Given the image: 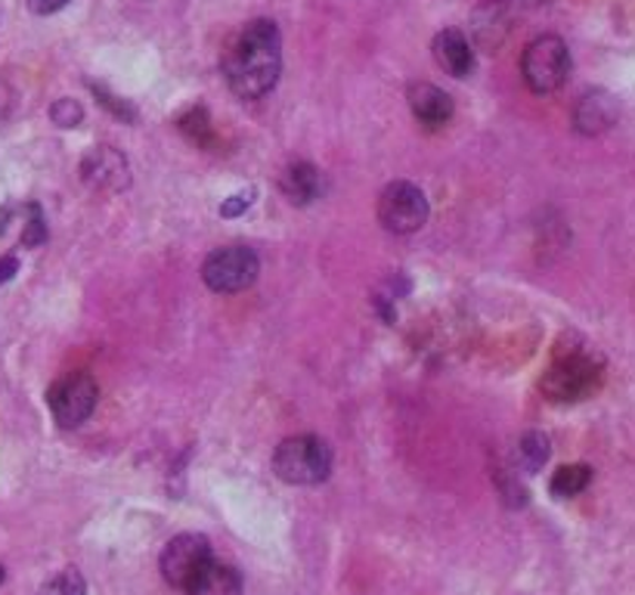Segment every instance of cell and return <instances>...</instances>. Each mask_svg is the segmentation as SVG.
<instances>
[{
  "instance_id": "obj_9",
  "label": "cell",
  "mask_w": 635,
  "mask_h": 595,
  "mask_svg": "<svg viewBox=\"0 0 635 595\" xmlns=\"http://www.w3.org/2000/svg\"><path fill=\"white\" fill-rule=\"evenodd\" d=\"M81 180L102 192H121L130 187V165L116 146H93L81 159Z\"/></svg>"
},
{
  "instance_id": "obj_19",
  "label": "cell",
  "mask_w": 635,
  "mask_h": 595,
  "mask_svg": "<svg viewBox=\"0 0 635 595\" xmlns=\"http://www.w3.org/2000/svg\"><path fill=\"white\" fill-rule=\"evenodd\" d=\"M50 118H53L57 128H78V125L85 121V109H81V102L72 100V97H62V100L50 106Z\"/></svg>"
},
{
  "instance_id": "obj_1",
  "label": "cell",
  "mask_w": 635,
  "mask_h": 595,
  "mask_svg": "<svg viewBox=\"0 0 635 595\" xmlns=\"http://www.w3.org/2000/svg\"><path fill=\"white\" fill-rule=\"evenodd\" d=\"M282 69V38L270 19H255L236 34L224 57L227 85L239 100H260L276 88Z\"/></svg>"
},
{
  "instance_id": "obj_24",
  "label": "cell",
  "mask_w": 635,
  "mask_h": 595,
  "mask_svg": "<svg viewBox=\"0 0 635 595\" xmlns=\"http://www.w3.org/2000/svg\"><path fill=\"white\" fill-rule=\"evenodd\" d=\"M16 274H19V258H13V255H3V258H0V286H3V282H10Z\"/></svg>"
},
{
  "instance_id": "obj_18",
  "label": "cell",
  "mask_w": 635,
  "mask_h": 595,
  "mask_svg": "<svg viewBox=\"0 0 635 595\" xmlns=\"http://www.w3.org/2000/svg\"><path fill=\"white\" fill-rule=\"evenodd\" d=\"M22 246L38 248L47 242V220H43L38 205H26V220H22Z\"/></svg>"
},
{
  "instance_id": "obj_4",
  "label": "cell",
  "mask_w": 635,
  "mask_h": 595,
  "mask_svg": "<svg viewBox=\"0 0 635 595\" xmlns=\"http://www.w3.org/2000/svg\"><path fill=\"white\" fill-rule=\"evenodd\" d=\"M520 75L534 93H555L570 78V50L562 38L543 34L527 44L520 57Z\"/></svg>"
},
{
  "instance_id": "obj_5",
  "label": "cell",
  "mask_w": 635,
  "mask_h": 595,
  "mask_svg": "<svg viewBox=\"0 0 635 595\" xmlns=\"http://www.w3.org/2000/svg\"><path fill=\"white\" fill-rule=\"evenodd\" d=\"M211 562H215V555H211L208 537H202V534H180L165 546L159 567L168 586L180 589V593H189V586L199 581V574Z\"/></svg>"
},
{
  "instance_id": "obj_16",
  "label": "cell",
  "mask_w": 635,
  "mask_h": 595,
  "mask_svg": "<svg viewBox=\"0 0 635 595\" xmlns=\"http://www.w3.org/2000/svg\"><path fill=\"white\" fill-rule=\"evenodd\" d=\"M593 480V468L589 465H562L549 480V494L558 496V499H570V496L583 494Z\"/></svg>"
},
{
  "instance_id": "obj_12",
  "label": "cell",
  "mask_w": 635,
  "mask_h": 595,
  "mask_svg": "<svg viewBox=\"0 0 635 595\" xmlns=\"http://www.w3.org/2000/svg\"><path fill=\"white\" fill-rule=\"evenodd\" d=\"M409 109L428 128H440L453 118V97L434 85H413L409 88Z\"/></svg>"
},
{
  "instance_id": "obj_2",
  "label": "cell",
  "mask_w": 635,
  "mask_h": 595,
  "mask_svg": "<svg viewBox=\"0 0 635 595\" xmlns=\"http://www.w3.org/2000/svg\"><path fill=\"white\" fill-rule=\"evenodd\" d=\"M276 478L298 487H314L323 484L333 472V450L323 437L298 435L286 437L274 453Z\"/></svg>"
},
{
  "instance_id": "obj_22",
  "label": "cell",
  "mask_w": 635,
  "mask_h": 595,
  "mask_svg": "<svg viewBox=\"0 0 635 595\" xmlns=\"http://www.w3.org/2000/svg\"><path fill=\"white\" fill-rule=\"evenodd\" d=\"M251 202H255V189L236 192V196L220 202V218H239V215H246L248 208H251Z\"/></svg>"
},
{
  "instance_id": "obj_20",
  "label": "cell",
  "mask_w": 635,
  "mask_h": 595,
  "mask_svg": "<svg viewBox=\"0 0 635 595\" xmlns=\"http://www.w3.org/2000/svg\"><path fill=\"white\" fill-rule=\"evenodd\" d=\"M180 131L192 137L196 143H208L211 140V121H208V112H205L202 106L189 109L187 116L180 118Z\"/></svg>"
},
{
  "instance_id": "obj_14",
  "label": "cell",
  "mask_w": 635,
  "mask_h": 595,
  "mask_svg": "<svg viewBox=\"0 0 635 595\" xmlns=\"http://www.w3.org/2000/svg\"><path fill=\"white\" fill-rule=\"evenodd\" d=\"M282 192L289 196L291 205H307L317 199L319 192V175L314 165H307V161H298V165H291L289 171L282 175Z\"/></svg>"
},
{
  "instance_id": "obj_26",
  "label": "cell",
  "mask_w": 635,
  "mask_h": 595,
  "mask_svg": "<svg viewBox=\"0 0 635 595\" xmlns=\"http://www.w3.org/2000/svg\"><path fill=\"white\" fill-rule=\"evenodd\" d=\"M10 218H13V208L7 205V208H0V236L7 232V224H10Z\"/></svg>"
},
{
  "instance_id": "obj_8",
  "label": "cell",
  "mask_w": 635,
  "mask_h": 595,
  "mask_svg": "<svg viewBox=\"0 0 635 595\" xmlns=\"http://www.w3.org/2000/svg\"><path fill=\"white\" fill-rule=\"evenodd\" d=\"M97 397H100L97 381L87 373H72V376L59 378L57 385L47 391V404H50V413L62 428H75V425L90 419V413L97 407Z\"/></svg>"
},
{
  "instance_id": "obj_15",
  "label": "cell",
  "mask_w": 635,
  "mask_h": 595,
  "mask_svg": "<svg viewBox=\"0 0 635 595\" xmlns=\"http://www.w3.org/2000/svg\"><path fill=\"white\" fill-rule=\"evenodd\" d=\"M549 437L543 432H527L520 437L518 447H515V465H518L524 475H536L543 465L549 463Z\"/></svg>"
},
{
  "instance_id": "obj_27",
  "label": "cell",
  "mask_w": 635,
  "mask_h": 595,
  "mask_svg": "<svg viewBox=\"0 0 635 595\" xmlns=\"http://www.w3.org/2000/svg\"><path fill=\"white\" fill-rule=\"evenodd\" d=\"M3 577H7V571H3V567H0V583H3Z\"/></svg>"
},
{
  "instance_id": "obj_10",
  "label": "cell",
  "mask_w": 635,
  "mask_h": 595,
  "mask_svg": "<svg viewBox=\"0 0 635 595\" xmlns=\"http://www.w3.org/2000/svg\"><path fill=\"white\" fill-rule=\"evenodd\" d=\"M617 121V100L607 90H586L574 106V131L583 137H598L614 128Z\"/></svg>"
},
{
  "instance_id": "obj_13",
  "label": "cell",
  "mask_w": 635,
  "mask_h": 595,
  "mask_svg": "<svg viewBox=\"0 0 635 595\" xmlns=\"http://www.w3.org/2000/svg\"><path fill=\"white\" fill-rule=\"evenodd\" d=\"M187 595H242V577L236 567L211 562L199 574V581L189 586Z\"/></svg>"
},
{
  "instance_id": "obj_6",
  "label": "cell",
  "mask_w": 635,
  "mask_h": 595,
  "mask_svg": "<svg viewBox=\"0 0 635 595\" xmlns=\"http://www.w3.org/2000/svg\"><path fill=\"white\" fill-rule=\"evenodd\" d=\"M378 220L388 232L406 236V232H416L425 227L428 220V199L416 184H388L378 196Z\"/></svg>"
},
{
  "instance_id": "obj_17",
  "label": "cell",
  "mask_w": 635,
  "mask_h": 595,
  "mask_svg": "<svg viewBox=\"0 0 635 595\" xmlns=\"http://www.w3.org/2000/svg\"><path fill=\"white\" fill-rule=\"evenodd\" d=\"M38 595H87V583L78 567H62L59 574L43 583Z\"/></svg>"
},
{
  "instance_id": "obj_11",
  "label": "cell",
  "mask_w": 635,
  "mask_h": 595,
  "mask_svg": "<svg viewBox=\"0 0 635 595\" xmlns=\"http://www.w3.org/2000/svg\"><path fill=\"white\" fill-rule=\"evenodd\" d=\"M434 59L453 78H468L475 72V50L459 29H444L434 38Z\"/></svg>"
},
{
  "instance_id": "obj_7",
  "label": "cell",
  "mask_w": 635,
  "mask_h": 595,
  "mask_svg": "<svg viewBox=\"0 0 635 595\" xmlns=\"http://www.w3.org/2000/svg\"><path fill=\"white\" fill-rule=\"evenodd\" d=\"M258 255L246 246H227L217 248L215 255H208L202 267L205 286L220 295H232V291H246L255 279H258Z\"/></svg>"
},
{
  "instance_id": "obj_3",
  "label": "cell",
  "mask_w": 635,
  "mask_h": 595,
  "mask_svg": "<svg viewBox=\"0 0 635 595\" xmlns=\"http://www.w3.org/2000/svg\"><path fill=\"white\" fill-rule=\"evenodd\" d=\"M602 385V360L589 350H567L543 376V391L552 400H583Z\"/></svg>"
},
{
  "instance_id": "obj_23",
  "label": "cell",
  "mask_w": 635,
  "mask_h": 595,
  "mask_svg": "<svg viewBox=\"0 0 635 595\" xmlns=\"http://www.w3.org/2000/svg\"><path fill=\"white\" fill-rule=\"evenodd\" d=\"M69 3H72V0H29V10L38 16H53L59 13L62 7H69Z\"/></svg>"
},
{
  "instance_id": "obj_25",
  "label": "cell",
  "mask_w": 635,
  "mask_h": 595,
  "mask_svg": "<svg viewBox=\"0 0 635 595\" xmlns=\"http://www.w3.org/2000/svg\"><path fill=\"white\" fill-rule=\"evenodd\" d=\"M7 116H13V90L0 85V121Z\"/></svg>"
},
{
  "instance_id": "obj_21",
  "label": "cell",
  "mask_w": 635,
  "mask_h": 595,
  "mask_svg": "<svg viewBox=\"0 0 635 595\" xmlns=\"http://www.w3.org/2000/svg\"><path fill=\"white\" fill-rule=\"evenodd\" d=\"M90 90H93V93L100 97L102 106H106V109H109V112H112V116H116V118H125V121H133V118H137V112H133V106H128V102H125V100H118V97H112V93L102 88V85H90Z\"/></svg>"
}]
</instances>
